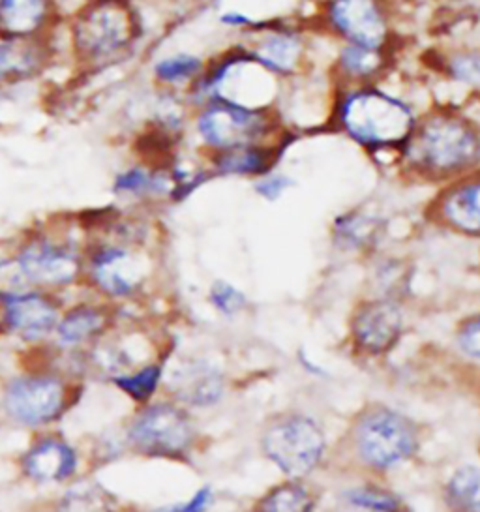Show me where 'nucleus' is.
<instances>
[{
    "mask_svg": "<svg viewBox=\"0 0 480 512\" xmlns=\"http://www.w3.org/2000/svg\"><path fill=\"white\" fill-rule=\"evenodd\" d=\"M149 246L139 242L96 235L85 239V280L105 299L135 297L149 280Z\"/></svg>",
    "mask_w": 480,
    "mask_h": 512,
    "instance_id": "nucleus-10",
    "label": "nucleus"
},
{
    "mask_svg": "<svg viewBox=\"0 0 480 512\" xmlns=\"http://www.w3.org/2000/svg\"><path fill=\"white\" fill-rule=\"evenodd\" d=\"M113 196L130 201L137 207L169 205L171 201V175L167 164H149L135 160L115 173L111 182Z\"/></svg>",
    "mask_w": 480,
    "mask_h": 512,
    "instance_id": "nucleus-24",
    "label": "nucleus"
},
{
    "mask_svg": "<svg viewBox=\"0 0 480 512\" xmlns=\"http://www.w3.org/2000/svg\"><path fill=\"white\" fill-rule=\"evenodd\" d=\"M289 134L278 113L265 107L207 102L192 109L190 117V139L194 141V151L201 156L242 145L280 141Z\"/></svg>",
    "mask_w": 480,
    "mask_h": 512,
    "instance_id": "nucleus-6",
    "label": "nucleus"
},
{
    "mask_svg": "<svg viewBox=\"0 0 480 512\" xmlns=\"http://www.w3.org/2000/svg\"><path fill=\"white\" fill-rule=\"evenodd\" d=\"M0 325L4 332L27 342H40L55 334L62 316V302L55 291L32 289L25 295L0 302Z\"/></svg>",
    "mask_w": 480,
    "mask_h": 512,
    "instance_id": "nucleus-19",
    "label": "nucleus"
},
{
    "mask_svg": "<svg viewBox=\"0 0 480 512\" xmlns=\"http://www.w3.org/2000/svg\"><path fill=\"white\" fill-rule=\"evenodd\" d=\"M66 17L60 0H0V40L57 36Z\"/></svg>",
    "mask_w": 480,
    "mask_h": 512,
    "instance_id": "nucleus-21",
    "label": "nucleus"
},
{
    "mask_svg": "<svg viewBox=\"0 0 480 512\" xmlns=\"http://www.w3.org/2000/svg\"><path fill=\"white\" fill-rule=\"evenodd\" d=\"M212 503H214V490L210 486H203L190 499H186L182 503L165 505L154 512H207Z\"/></svg>",
    "mask_w": 480,
    "mask_h": 512,
    "instance_id": "nucleus-39",
    "label": "nucleus"
},
{
    "mask_svg": "<svg viewBox=\"0 0 480 512\" xmlns=\"http://www.w3.org/2000/svg\"><path fill=\"white\" fill-rule=\"evenodd\" d=\"M242 47L270 76L287 83L317 68V36L308 17L265 16L252 31L237 36Z\"/></svg>",
    "mask_w": 480,
    "mask_h": 512,
    "instance_id": "nucleus-8",
    "label": "nucleus"
},
{
    "mask_svg": "<svg viewBox=\"0 0 480 512\" xmlns=\"http://www.w3.org/2000/svg\"><path fill=\"white\" fill-rule=\"evenodd\" d=\"M351 445L362 466L385 473L417 454L419 424L398 409L372 404L360 411L353 422Z\"/></svg>",
    "mask_w": 480,
    "mask_h": 512,
    "instance_id": "nucleus-9",
    "label": "nucleus"
},
{
    "mask_svg": "<svg viewBox=\"0 0 480 512\" xmlns=\"http://www.w3.org/2000/svg\"><path fill=\"white\" fill-rule=\"evenodd\" d=\"M53 512H117V501L100 484H79L60 497Z\"/></svg>",
    "mask_w": 480,
    "mask_h": 512,
    "instance_id": "nucleus-31",
    "label": "nucleus"
},
{
    "mask_svg": "<svg viewBox=\"0 0 480 512\" xmlns=\"http://www.w3.org/2000/svg\"><path fill=\"white\" fill-rule=\"evenodd\" d=\"M83 387L59 372H27L14 377L2 396V407L12 421L42 428L60 421L79 402Z\"/></svg>",
    "mask_w": 480,
    "mask_h": 512,
    "instance_id": "nucleus-12",
    "label": "nucleus"
},
{
    "mask_svg": "<svg viewBox=\"0 0 480 512\" xmlns=\"http://www.w3.org/2000/svg\"><path fill=\"white\" fill-rule=\"evenodd\" d=\"M209 57L194 51H173L158 57L150 66V79L156 89L184 94L207 68Z\"/></svg>",
    "mask_w": 480,
    "mask_h": 512,
    "instance_id": "nucleus-27",
    "label": "nucleus"
},
{
    "mask_svg": "<svg viewBox=\"0 0 480 512\" xmlns=\"http://www.w3.org/2000/svg\"><path fill=\"white\" fill-rule=\"evenodd\" d=\"M315 505L314 492L300 479H289L269 488L255 501L252 512H314Z\"/></svg>",
    "mask_w": 480,
    "mask_h": 512,
    "instance_id": "nucleus-28",
    "label": "nucleus"
},
{
    "mask_svg": "<svg viewBox=\"0 0 480 512\" xmlns=\"http://www.w3.org/2000/svg\"><path fill=\"white\" fill-rule=\"evenodd\" d=\"M261 451L289 479H302L321 464L327 436L312 415L285 411L265 424Z\"/></svg>",
    "mask_w": 480,
    "mask_h": 512,
    "instance_id": "nucleus-13",
    "label": "nucleus"
},
{
    "mask_svg": "<svg viewBox=\"0 0 480 512\" xmlns=\"http://www.w3.org/2000/svg\"><path fill=\"white\" fill-rule=\"evenodd\" d=\"M284 83L259 66L239 40H231L207 61L203 76L184 92L192 109L207 102L276 109Z\"/></svg>",
    "mask_w": 480,
    "mask_h": 512,
    "instance_id": "nucleus-4",
    "label": "nucleus"
},
{
    "mask_svg": "<svg viewBox=\"0 0 480 512\" xmlns=\"http://www.w3.org/2000/svg\"><path fill=\"white\" fill-rule=\"evenodd\" d=\"M432 2L447 10H467L480 4V0H432Z\"/></svg>",
    "mask_w": 480,
    "mask_h": 512,
    "instance_id": "nucleus-40",
    "label": "nucleus"
},
{
    "mask_svg": "<svg viewBox=\"0 0 480 512\" xmlns=\"http://www.w3.org/2000/svg\"><path fill=\"white\" fill-rule=\"evenodd\" d=\"M456 344L464 355L480 361V314L467 317L460 323L456 331Z\"/></svg>",
    "mask_w": 480,
    "mask_h": 512,
    "instance_id": "nucleus-38",
    "label": "nucleus"
},
{
    "mask_svg": "<svg viewBox=\"0 0 480 512\" xmlns=\"http://www.w3.org/2000/svg\"><path fill=\"white\" fill-rule=\"evenodd\" d=\"M36 287L32 286L29 276L14 254L0 257V302L10 301L19 295H25Z\"/></svg>",
    "mask_w": 480,
    "mask_h": 512,
    "instance_id": "nucleus-34",
    "label": "nucleus"
},
{
    "mask_svg": "<svg viewBox=\"0 0 480 512\" xmlns=\"http://www.w3.org/2000/svg\"><path fill=\"white\" fill-rule=\"evenodd\" d=\"M300 141L299 136L289 134L280 141L242 145L237 149L214 152L203 156L214 181H257L259 177L282 167L287 152Z\"/></svg>",
    "mask_w": 480,
    "mask_h": 512,
    "instance_id": "nucleus-17",
    "label": "nucleus"
},
{
    "mask_svg": "<svg viewBox=\"0 0 480 512\" xmlns=\"http://www.w3.org/2000/svg\"><path fill=\"white\" fill-rule=\"evenodd\" d=\"M390 218L372 203L351 205L330 218L332 248L347 256L372 257L387 239Z\"/></svg>",
    "mask_w": 480,
    "mask_h": 512,
    "instance_id": "nucleus-15",
    "label": "nucleus"
},
{
    "mask_svg": "<svg viewBox=\"0 0 480 512\" xmlns=\"http://www.w3.org/2000/svg\"><path fill=\"white\" fill-rule=\"evenodd\" d=\"M265 16H257L250 10H242V8H218L216 10V21L218 25L231 32L235 38L242 36L246 32L252 31L261 23V19Z\"/></svg>",
    "mask_w": 480,
    "mask_h": 512,
    "instance_id": "nucleus-37",
    "label": "nucleus"
},
{
    "mask_svg": "<svg viewBox=\"0 0 480 512\" xmlns=\"http://www.w3.org/2000/svg\"><path fill=\"white\" fill-rule=\"evenodd\" d=\"M299 186V181L293 173L285 171L284 167H278L270 171L267 175L259 177L257 181L250 184L252 194L263 203H280L282 199L289 196L295 188Z\"/></svg>",
    "mask_w": 480,
    "mask_h": 512,
    "instance_id": "nucleus-33",
    "label": "nucleus"
},
{
    "mask_svg": "<svg viewBox=\"0 0 480 512\" xmlns=\"http://www.w3.org/2000/svg\"><path fill=\"white\" fill-rule=\"evenodd\" d=\"M319 38L330 44H355L400 51L398 12L392 0H315L308 16Z\"/></svg>",
    "mask_w": 480,
    "mask_h": 512,
    "instance_id": "nucleus-7",
    "label": "nucleus"
},
{
    "mask_svg": "<svg viewBox=\"0 0 480 512\" xmlns=\"http://www.w3.org/2000/svg\"><path fill=\"white\" fill-rule=\"evenodd\" d=\"M424 214L428 224L445 233L480 241V171L435 188Z\"/></svg>",
    "mask_w": 480,
    "mask_h": 512,
    "instance_id": "nucleus-14",
    "label": "nucleus"
},
{
    "mask_svg": "<svg viewBox=\"0 0 480 512\" xmlns=\"http://www.w3.org/2000/svg\"><path fill=\"white\" fill-rule=\"evenodd\" d=\"M66 49L79 72H102L132 59L145 40L135 0H81L64 21Z\"/></svg>",
    "mask_w": 480,
    "mask_h": 512,
    "instance_id": "nucleus-3",
    "label": "nucleus"
},
{
    "mask_svg": "<svg viewBox=\"0 0 480 512\" xmlns=\"http://www.w3.org/2000/svg\"><path fill=\"white\" fill-rule=\"evenodd\" d=\"M197 443V426L177 402H152L135 411L124 430L128 451L158 460H186Z\"/></svg>",
    "mask_w": 480,
    "mask_h": 512,
    "instance_id": "nucleus-11",
    "label": "nucleus"
},
{
    "mask_svg": "<svg viewBox=\"0 0 480 512\" xmlns=\"http://www.w3.org/2000/svg\"><path fill=\"white\" fill-rule=\"evenodd\" d=\"M398 57L400 51L394 49L332 44L325 68L336 87L374 85L396 74Z\"/></svg>",
    "mask_w": 480,
    "mask_h": 512,
    "instance_id": "nucleus-18",
    "label": "nucleus"
},
{
    "mask_svg": "<svg viewBox=\"0 0 480 512\" xmlns=\"http://www.w3.org/2000/svg\"><path fill=\"white\" fill-rule=\"evenodd\" d=\"M164 362H147L124 376L109 379L120 392H124L135 404L145 406L154 398V394L160 389L164 381Z\"/></svg>",
    "mask_w": 480,
    "mask_h": 512,
    "instance_id": "nucleus-30",
    "label": "nucleus"
},
{
    "mask_svg": "<svg viewBox=\"0 0 480 512\" xmlns=\"http://www.w3.org/2000/svg\"><path fill=\"white\" fill-rule=\"evenodd\" d=\"M165 389L180 406H216L224 398L225 377L210 362L186 359L165 377Z\"/></svg>",
    "mask_w": 480,
    "mask_h": 512,
    "instance_id": "nucleus-22",
    "label": "nucleus"
},
{
    "mask_svg": "<svg viewBox=\"0 0 480 512\" xmlns=\"http://www.w3.org/2000/svg\"><path fill=\"white\" fill-rule=\"evenodd\" d=\"M409 269L405 265L402 259L398 257H385L377 269H375V282L379 284L381 289H385V295L381 297H387V299H394L398 301V289H404L407 286V276Z\"/></svg>",
    "mask_w": 480,
    "mask_h": 512,
    "instance_id": "nucleus-36",
    "label": "nucleus"
},
{
    "mask_svg": "<svg viewBox=\"0 0 480 512\" xmlns=\"http://www.w3.org/2000/svg\"><path fill=\"white\" fill-rule=\"evenodd\" d=\"M210 306L225 317H237L246 310L248 297L227 280H214L209 289Z\"/></svg>",
    "mask_w": 480,
    "mask_h": 512,
    "instance_id": "nucleus-35",
    "label": "nucleus"
},
{
    "mask_svg": "<svg viewBox=\"0 0 480 512\" xmlns=\"http://www.w3.org/2000/svg\"><path fill=\"white\" fill-rule=\"evenodd\" d=\"M21 473L36 484H60L77 473L79 456L64 437L44 436L30 443L19 460Z\"/></svg>",
    "mask_w": 480,
    "mask_h": 512,
    "instance_id": "nucleus-23",
    "label": "nucleus"
},
{
    "mask_svg": "<svg viewBox=\"0 0 480 512\" xmlns=\"http://www.w3.org/2000/svg\"><path fill=\"white\" fill-rule=\"evenodd\" d=\"M430 68L447 87L480 104V44H456L432 53Z\"/></svg>",
    "mask_w": 480,
    "mask_h": 512,
    "instance_id": "nucleus-26",
    "label": "nucleus"
},
{
    "mask_svg": "<svg viewBox=\"0 0 480 512\" xmlns=\"http://www.w3.org/2000/svg\"><path fill=\"white\" fill-rule=\"evenodd\" d=\"M424 107L417 96L390 87L389 79L357 87L334 85L327 132L344 137L379 171L394 175L398 152L413 134Z\"/></svg>",
    "mask_w": 480,
    "mask_h": 512,
    "instance_id": "nucleus-1",
    "label": "nucleus"
},
{
    "mask_svg": "<svg viewBox=\"0 0 480 512\" xmlns=\"http://www.w3.org/2000/svg\"><path fill=\"white\" fill-rule=\"evenodd\" d=\"M74 220L30 227L14 254L36 289L60 291L85 280V241L75 239Z\"/></svg>",
    "mask_w": 480,
    "mask_h": 512,
    "instance_id": "nucleus-5",
    "label": "nucleus"
},
{
    "mask_svg": "<svg viewBox=\"0 0 480 512\" xmlns=\"http://www.w3.org/2000/svg\"><path fill=\"white\" fill-rule=\"evenodd\" d=\"M480 171V117L471 102H430L407 139L394 175L435 190Z\"/></svg>",
    "mask_w": 480,
    "mask_h": 512,
    "instance_id": "nucleus-2",
    "label": "nucleus"
},
{
    "mask_svg": "<svg viewBox=\"0 0 480 512\" xmlns=\"http://www.w3.org/2000/svg\"><path fill=\"white\" fill-rule=\"evenodd\" d=\"M344 501L349 507H355L359 511L409 512L402 497L377 484H362L345 490Z\"/></svg>",
    "mask_w": 480,
    "mask_h": 512,
    "instance_id": "nucleus-32",
    "label": "nucleus"
},
{
    "mask_svg": "<svg viewBox=\"0 0 480 512\" xmlns=\"http://www.w3.org/2000/svg\"><path fill=\"white\" fill-rule=\"evenodd\" d=\"M404 327L402 306L387 297L360 302L349 321L353 344L370 357H381L398 346Z\"/></svg>",
    "mask_w": 480,
    "mask_h": 512,
    "instance_id": "nucleus-16",
    "label": "nucleus"
},
{
    "mask_svg": "<svg viewBox=\"0 0 480 512\" xmlns=\"http://www.w3.org/2000/svg\"><path fill=\"white\" fill-rule=\"evenodd\" d=\"M450 512H480V467H458L443 490Z\"/></svg>",
    "mask_w": 480,
    "mask_h": 512,
    "instance_id": "nucleus-29",
    "label": "nucleus"
},
{
    "mask_svg": "<svg viewBox=\"0 0 480 512\" xmlns=\"http://www.w3.org/2000/svg\"><path fill=\"white\" fill-rule=\"evenodd\" d=\"M55 38L0 40V96L42 79L55 66L59 59Z\"/></svg>",
    "mask_w": 480,
    "mask_h": 512,
    "instance_id": "nucleus-20",
    "label": "nucleus"
},
{
    "mask_svg": "<svg viewBox=\"0 0 480 512\" xmlns=\"http://www.w3.org/2000/svg\"><path fill=\"white\" fill-rule=\"evenodd\" d=\"M115 323V310L109 304H75L60 316L55 329L57 344L64 351H81V347L96 344Z\"/></svg>",
    "mask_w": 480,
    "mask_h": 512,
    "instance_id": "nucleus-25",
    "label": "nucleus"
}]
</instances>
